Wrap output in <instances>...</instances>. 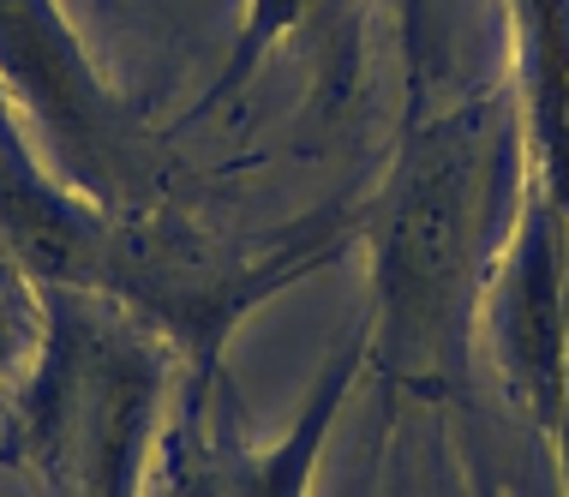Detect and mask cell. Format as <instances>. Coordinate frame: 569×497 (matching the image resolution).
<instances>
[{
  "label": "cell",
  "instance_id": "6da1fadb",
  "mask_svg": "<svg viewBox=\"0 0 569 497\" xmlns=\"http://www.w3.org/2000/svg\"><path fill=\"white\" fill-rule=\"evenodd\" d=\"M528 132L503 90L408 120L372 210L378 341L402 378H456L521 210Z\"/></svg>",
  "mask_w": 569,
  "mask_h": 497
},
{
  "label": "cell",
  "instance_id": "7a4b0ae2",
  "mask_svg": "<svg viewBox=\"0 0 569 497\" xmlns=\"http://www.w3.org/2000/svg\"><path fill=\"white\" fill-rule=\"evenodd\" d=\"M0 97L37 127L42 150H54V162L84 192L120 180L127 120L60 0H0Z\"/></svg>",
  "mask_w": 569,
  "mask_h": 497
},
{
  "label": "cell",
  "instance_id": "3957f363",
  "mask_svg": "<svg viewBox=\"0 0 569 497\" xmlns=\"http://www.w3.org/2000/svg\"><path fill=\"white\" fill-rule=\"evenodd\" d=\"M486 324L510 396L533 426H569V235L540 192L521 198L516 228L486 288Z\"/></svg>",
  "mask_w": 569,
  "mask_h": 497
},
{
  "label": "cell",
  "instance_id": "277c9868",
  "mask_svg": "<svg viewBox=\"0 0 569 497\" xmlns=\"http://www.w3.org/2000/svg\"><path fill=\"white\" fill-rule=\"evenodd\" d=\"M516 54L533 192L569 235V0H516Z\"/></svg>",
  "mask_w": 569,
  "mask_h": 497
},
{
  "label": "cell",
  "instance_id": "5b68a950",
  "mask_svg": "<svg viewBox=\"0 0 569 497\" xmlns=\"http://www.w3.org/2000/svg\"><path fill=\"white\" fill-rule=\"evenodd\" d=\"M366 360V341H348L342 360H330V371L318 378L312 401H306L300 426L288 431L276 449H264V456H246L234 461V474H228V497H306V479H312V461H318V444H325L330 431V414L342 408L353 371H360Z\"/></svg>",
  "mask_w": 569,
  "mask_h": 497
},
{
  "label": "cell",
  "instance_id": "8992f818",
  "mask_svg": "<svg viewBox=\"0 0 569 497\" xmlns=\"http://www.w3.org/2000/svg\"><path fill=\"white\" fill-rule=\"evenodd\" d=\"M325 0H246V19H240V37H234V54H228L222 79L210 85V102H222L228 90H240L258 67L270 60L276 42H288L295 30L312 19Z\"/></svg>",
  "mask_w": 569,
  "mask_h": 497
},
{
  "label": "cell",
  "instance_id": "52a82bcc",
  "mask_svg": "<svg viewBox=\"0 0 569 497\" xmlns=\"http://www.w3.org/2000/svg\"><path fill=\"white\" fill-rule=\"evenodd\" d=\"M383 12L396 19V42H402V72H408V120L432 115L426 108V90H432V54H438V37H432V0H378Z\"/></svg>",
  "mask_w": 569,
  "mask_h": 497
},
{
  "label": "cell",
  "instance_id": "ba28073f",
  "mask_svg": "<svg viewBox=\"0 0 569 497\" xmlns=\"http://www.w3.org/2000/svg\"><path fill=\"white\" fill-rule=\"evenodd\" d=\"M7 348H12V330H7V318H0V366H7Z\"/></svg>",
  "mask_w": 569,
  "mask_h": 497
}]
</instances>
